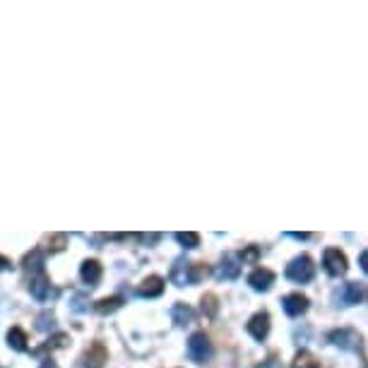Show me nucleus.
I'll return each mask as SVG.
<instances>
[{"instance_id":"f257e3e1","label":"nucleus","mask_w":368,"mask_h":368,"mask_svg":"<svg viewBox=\"0 0 368 368\" xmlns=\"http://www.w3.org/2000/svg\"><path fill=\"white\" fill-rule=\"evenodd\" d=\"M205 275V268L195 263H188L185 258H178L171 268V282L176 287H188V284H195L200 282V277Z\"/></svg>"},{"instance_id":"f03ea898","label":"nucleus","mask_w":368,"mask_h":368,"mask_svg":"<svg viewBox=\"0 0 368 368\" xmlns=\"http://www.w3.org/2000/svg\"><path fill=\"white\" fill-rule=\"evenodd\" d=\"M313 275H315V265L308 256H298L287 265V277L291 282H298V284L310 282L313 280Z\"/></svg>"},{"instance_id":"7ed1b4c3","label":"nucleus","mask_w":368,"mask_h":368,"mask_svg":"<svg viewBox=\"0 0 368 368\" xmlns=\"http://www.w3.org/2000/svg\"><path fill=\"white\" fill-rule=\"evenodd\" d=\"M188 356H190V361H195V364H205V361H209V356H212V344H209V339L202 335V332H195V335L188 339Z\"/></svg>"},{"instance_id":"20e7f679","label":"nucleus","mask_w":368,"mask_h":368,"mask_svg":"<svg viewBox=\"0 0 368 368\" xmlns=\"http://www.w3.org/2000/svg\"><path fill=\"white\" fill-rule=\"evenodd\" d=\"M330 342L344 352H359L361 349V335L352 327H342V330L330 332Z\"/></svg>"},{"instance_id":"39448f33","label":"nucleus","mask_w":368,"mask_h":368,"mask_svg":"<svg viewBox=\"0 0 368 368\" xmlns=\"http://www.w3.org/2000/svg\"><path fill=\"white\" fill-rule=\"evenodd\" d=\"M322 265H325L327 275H332V277H339L347 272V258H344V253H339V248H327L325 258H322Z\"/></svg>"},{"instance_id":"423d86ee","label":"nucleus","mask_w":368,"mask_h":368,"mask_svg":"<svg viewBox=\"0 0 368 368\" xmlns=\"http://www.w3.org/2000/svg\"><path fill=\"white\" fill-rule=\"evenodd\" d=\"M361 298H364V289L361 284H356V282H349V284H342L335 291V301L337 305H354L359 303Z\"/></svg>"},{"instance_id":"0eeeda50","label":"nucleus","mask_w":368,"mask_h":368,"mask_svg":"<svg viewBox=\"0 0 368 368\" xmlns=\"http://www.w3.org/2000/svg\"><path fill=\"white\" fill-rule=\"evenodd\" d=\"M29 294L37 301H51L53 296H58V291H55L53 287H51V282L46 280L44 275H39V277H34L32 280V284H29Z\"/></svg>"},{"instance_id":"6e6552de","label":"nucleus","mask_w":368,"mask_h":368,"mask_svg":"<svg viewBox=\"0 0 368 368\" xmlns=\"http://www.w3.org/2000/svg\"><path fill=\"white\" fill-rule=\"evenodd\" d=\"M282 308H284L287 315H291V318H298V315L308 310V298L301 296V294H289V296L282 298Z\"/></svg>"},{"instance_id":"1a4fd4ad","label":"nucleus","mask_w":368,"mask_h":368,"mask_svg":"<svg viewBox=\"0 0 368 368\" xmlns=\"http://www.w3.org/2000/svg\"><path fill=\"white\" fill-rule=\"evenodd\" d=\"M214 275H217V280H226V282L236 280V277L241 275V263L234 256H226L222 263L217 265V272Z\"/></svg>"},{"instance_id":"9d476101","label":"nucleus","mask_w":368,"mask_h":368,"mask_svg":"<svg viewBox=\"0 0 368 368\" xmlns=\"http://www.w3.org/2000/svg\"><path fill=\"white\" fill-rule=\"evenodd\" d=\"M248 332H251L253 337L258 339V342H263L265 337H268L270 332V315L268 313H256L248 322Z\"/></svg>"},{"instance_id":"9b49d317","label":"nucleus","mask_w":368,"mask_h":368,"mask_svg":"<svg viewBox=\"0 0 368 368\" xmlns=\"http://www.w3.org/2000/svg\"><path fill=\"white\" fill-rule=\"evenodd\" d=\"M164 294V280L162 277H147L143 284L138 287V296L143 298H157Z\"/></svg>"},{"instance_id":"f8f14e48","label":"nucleus","mask_w":368,"mask_h":368,"mask_svg":"<svg viewBox=\"0 0 368 368\" xmlns=\"http://www.w3.org/2000/svg\"><path fill=\"white\" fill-rule=\"evenodd\" d=\"M248 284L256 289V291H268V289L275 284V275L265 268H258L256 272L248 277Z\"/></svg>"},{"instance_id":"ddd939ff","label":"nucleus","mask_w":368,"mask_h":368,"mask_svg":"<svg viewBox=\"0 0 368 368\" xmlns=\"http://www.w3.org/2000/svg\"><path fill=\"white\" fill-rule=\"evenodd\" d=\"M80 277L87 287H96L101 280V265L96 263V260H84L82 268H80Z\"/></svg>"},{"instance_id":"4468645a","label":"nucleus","mask_w":368,"mask_h":368,"mask_svg":"<svg viewBox=\"0 0 368 368\" xmlns=\"http://www.w3.org/2000/svg\"><path fill=\"white\" fill-rule=\"evenodd\" d=\"M84 368H104V361H106V349L101 344H94L87 354H84Z\"/></svg>"},{"instance_id":"2eb2a0df","label":"nucleus","mask_w":368,"mask_h":368,"mask_svg":"<svg viewBox=\"0 0 368 368\" xmlns=\"http://www.w3.org/2000/svg\"><path fill=\"white\" fill-rule=\"evenodd\" d=\"M123 301L126 298L123 296H111V298H101V301H96V305H94V310L99 315H111V313H116L118 308L123 305Z\"/></svg>"},{"instance_id":"dca6fc26","label":"nucleus","mask_w":368,"mask_h":368,"mask_svg":"<svg viewBox=\"0 0 368 368\" xmlns=\"http://www.w3.org/2000/svg\"><path fill=\"white\" fill-rule=\"evenodd\" d=\"M171 318H173V322H176L178 327L190 325V322H192V308H190V305H185V303H176L171 308Z\"/></svg>"},{"instance_id":"f3484780","label":"nucleus","mask_w":368,"mask_h":368,"mask_svg":"<svg viewBox=\"0 0 368 368\" xmlns=\"http://www.w3.org/2000/svg\"><path fill=\"white\" fill-rule=\"evenodd\" d=\"M22 265H25L27 272H39V275H41V270H44V253L39 251V248H34L29 256L22 260Z\"/></svg>"},{"instance_id":"a211bd4d","label":"nucleus","mask_w":368,"mask_h":368,"mask_svg":"<svg viewBox=\"0 0 368 368\" xmlns=\"http://www.w3.org/2000/svg\"><path fill=\"white\" fill-rule=\"evenodd\" d=\"M8 344H10V349H15V352H27V335L20 330V327H13V330L8 332Z\"/></svg>"},{"instance_id":"6ab92c4d","label":"nucleus","mask_w":368,"mask_h":368,"mask_svg":"<svg viewBox=\"0 0 368 368\" xmlns=\"http://www.w3.org/2000/svg\"><path fill=\"white\" fill-rule=\"evenodd\" d=\"M63 347H67V335H55L53 339H48L44 347H39V349H34V356H41L44 352H48V349H63Z\"/></svg>"},{"instance_id":"aec40b11","label":"nucleus","mask_w":368,"mask_h":368,"mask_svg":"<svg viewBox=\"0 0 368 368\" xmlns=\"http://www.w3.org/2000/svg\"><path fill=\"white\" fill-rule=\"evenodd\" d=\"M294 368H322V366L315 361V356H310L308 352H301L294 359Z\"/></svg>"},{"instance_id":"412c9836","label":"nucleus","mask_w":368,"mask_h":368,"mask_svg":"<svg viewBox=\"0 0 368 368\" xmlns=\"http://www.w3.org/2000/svg\"><path fill=\"white\" fill-rule=\"evenodd\" d=\"M176 241H178L183 248H188V251H192V248L200 246V236L192 234V231H188V234H176Z\"/></svg>"},{"instance_id":"4be33fe9","label":"nucleus","mask_w":368,"mask_h":368,"mask_svg":"<svg viewBox=\"0 0 368 368\" xmlns=\"http://www.w3.org/2000/svg\"><path fill=\"white\" fill-rule=\"evenodd\" d=\"M55 327V318L51 313H41L37 318V330L39 332H51Z\"/></svg>"},{"instance_id":"5701e85b","label":"nucleus","mask_w":368,"mask_h":368,"mask_svg":"<svg viewBox=\"0 0 368 368\" xmlns=\"http://www.w3.org/2000/svg\"><path fill=\"white\" fill-rule=\"evenodd\" d=\"M70 308L75 310V313H87L89 310V303H87V296L84 294H75L70 301Z\"/></svg>"},{"instance_id":"b1692460","label":"nucleus","mask_w":368,"mask_h":368,"mask_svg":"<svg viewBox=\"0 0 368 368\" xmlns=\"http://www.w3.org/2000/svg\"><path fill=\"white\" fill-rule=\"evenodd\" d=\"M202 313H207V318H214V313H217V298H214L212 294H207V296L202 298Z\"/></svg>"},{"instance_id":"393cba45","label":"nucleus","mask_w":368,"mask_h":368,"mask_svg":"<svg viewBox=\"0 0 368 368\" xmlns=\"http://www.w3.org/2000/svg\"><path fill=\"white\" fill-rule=\"evenodd\" d=\"M241 258H243V263H246V260H256L258 258V248H248L246 253H241Z\"/></svg>"},{"instance_id":"a878e982","label":"nucleus","mask_w":368,"mask_h":368,"mask_svg":"<svg viewBox=\"0 0 368 368\" xmlns=\"http://www.w3.org/2000/svg\"><path fill=\"white\" fill-rule=\"evenodd\" d=\"M8 270H13V263H10L8 258L0 256V272H8Z\"/></svg>"},{"instance_id":"bb28decb","label":"nucleus","mask_w":368,"mask_h":368,"mask_svg":"<svg viewBox=\"0 0 368 368\" xmlns=\"http://www.w3.org/2000/svg\"><path fill=\"white\" fill-rule=\"evenodd\" d=\"M63 243H65V236L63 234L55 236V239H53V251H63Z\"/></svg>"},{"instance_id":"cd10ccee","label":"nucleus","mask_w":368,"mask_h":368,"mask_svg":"<svg viewBox=\"0 0 368 368\" xmlns=\"http://www.w3.org/2000/svg\"><path fill=\"white\" fill-rule=\"evenodd\" d=\"M359 265H361V270L368 275V251H364L361 253V258H359Z\"/></svg>"},{"instance_id":"c85d7f7f","label":"nucleus","mask_w":368,"mask_h":368,"mask_svg":"<svg viewBox=\"0 0 368 368\" xmlns=\"http://www.w3.org/2000/svg\"><path fill=\"white\" fill-rule=\"evenodd\" d=\"M289 236H294V239H298V241H305V239H310L313 234H289Z\"/></svg>"},{"instance_id":"c756f323","label":"nucleus","mask_w":368,"mask_h":368,"mask_svg":"<svg viewBox=\"0 0 368 368\" xmlns=\"http://www.w3.org/2000/svg\"><path fill=\"white\" fill-rule=\"evenodd\" d=\"M41 368H58V366H55L51 359H46V361H44V364H41Z\"/></svg>"},{"instance_id":"7c9ffc66","label":"nucleus","mask_w":368,"mask_h":368,"mask_svg":"<svg viewBox=\"0 0 368 368\" xmlns=\"http://www.w3.org/2000/svg\"><path fill=\"white\" fill-rule=\"evenodd\" d=\"M364 368H368V364H366V366H364Z\"/></svg>"}]
</instances>
